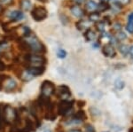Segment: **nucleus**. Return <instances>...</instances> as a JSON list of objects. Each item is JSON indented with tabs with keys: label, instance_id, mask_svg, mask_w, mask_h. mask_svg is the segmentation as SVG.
Returning <instances> with one entry per match:
<instances>
[{
	"label": "nucleus",
	"instance_id": "f257e3e1",
	"mask_svg": "<svg viewBox=\"0 0 133 132\" xmlns=\"http://www.w3.org/2000/svg\"><path fill=\"white\" fill-rule=\"evenodd\" d=\"M24 41L29 45V52L34 54H39V53H44L46 52L45 46L40 42V40L35 35H32L31 33L24 37Z\"/></svg>",
	"mask_w": 133,
	"mask_h": 132
},
{
	"label": "nucleus",
	"instance_id": "f03ea898",
	"mask_svg": "<svg viewBox=\"0 0 133 132\" xmlns=\"http://www.w3.org/2000/svg\"><path fill=\"white\" fill-rule=\"evenodd\" d=\"M3 116L4 120L7 123H14L17 120V118H18V114H17L16 110L11 106H5L3 111Z\"/></svg>",
	"mask_w": 133,
	"mask_h": 132
},
{
	"label": "nucleus",
	"instance_id": "7ed1b4c3",
	"mask_svg": "<svg viewBox=\"0 0 133 132\" xmlns=\"http://www.w3.org/2000/svg\"><path fill=\"white\" fill-rule=\"evenodd\" d=\"M25 60L30 67H41L45 62V59L37 54H29L25 56Z\"/></svg>",
	"mask_w": 133,
	"mask_h": 132
},
{
	"label": "nucleus",
	"instance_id": "20e7f679",
	"mask_svg": "<svg viewBox=\"0 0 133 132\" xmlns=\"http://www.w3.org/2000/svg\"><path fill=\"white\" fill-rule=\"evenodd\" d=\"M17 86V82L11 77L2 78L0 77V90L5 91H12Z\"/></svg>",
	"mask_w": 133,
	"mask_h": 132
},
{
	"label": "nucleus",
	"instance_id": "39448f33",
	"mask_svg": "<svg viewBox=\"0 0 133 132\" xmlns=\"http://www.w3.org/2000/svg\"><path fill=\"white\" fill-rule=\"evenodd\" d=\"M31 15L36 21H42L47 17V10L43 6H36L32 9Z\"/></svg>",
	"mask_w": 133,
	"mask_h": 132
},
{
	"label": "nucleus",
	"instance_id": "423d86ee",
	"mask_svg": "<svg viewBox=\"0 0 133 132\" xmlns=\"http://www.w3.org/2000/svg\"><path fill=\"white\" fill-rule=\"evenodd\" d=\"M55 87L52 82L50 81H44L41 86V96L46 99H49L54 93Z\"/></svg>",
	"mask_w": 133,
	"mask_h": 132
},
{
	"label": "nucleus",
	"instance_id": "0eeeda50",
	"mask_svg": "<svg viewBox=\"0 0 133 132\" xmlns=\"http://www.w3.org/2000/svg\"><path fill=\"white\" fill-rule=\"evenodd\" d=\"M57 96L63 100H68V99L71 96V93H70V91L68 89V87H66V85H61L59 88L57 89Z\"/></svg>",
	"mask_w": 133,
	"mask_h": 132
},
{
	"label": "nucleus",
	"instance_id": "6e6552de",
	"mask_svg": "<svg viewBox=\"0 0 133 132\" xmlns=\"http://www.w3.org/2000/svg\"><path fill=\"white\" fill-rule=\"evenodd\" d=\"M73 106V101L70 100H63L61 104L58 106V112H59V114H68V112L71 110Z\"/></svg>",
	"mask_w": 133,
	"mask_h": 132
},
{
	"label": "nucleus",
	"instance_id": "1a4fd4ad",
	"mask_svg": "<svg viewBox=\"0 0 133 132\" xmlns=\"http://www.w3.org/2000/svg\"><path fill=\"white\" fill-rule=\"evenodd\" d=\"M102 53L104 54V56L108 57V58H114L116 55L115 49L111 44H106L105 45H103Z\"/></svg>",
	"mask_w": 133,
	"mask_h": 132
},
{
	"label": "nucleus",
	"instance_id": "9d476101",
	"mask_svg": "<svg viewBox=\"0 0 133 132\" xmlns=\"http://www.w3.org/2000/svg\"><path fill=\"white\" fill-rule=\"evenodd\" d=\"M27 70L33 76H37V75H41L44 72L45 68H44V66H41V67H29Z\"/></svg>",
	"mask_w": 133,
	"mask_h": 132
},
{
	"label": "nucleus",
	"instance_id": "9b49d317",
	"mask_svg": "<svg viewBox=\"0 0 133 132\" xmlns=\"http://www.w3.org/2000/svg\"><path fill=\"white\" fill-rule=\"evenodd\" d=\"M70 12H71V13L76 17V18L81 19L84 16V12H83V10L80 7V5H73L71 7V9H70Z\"/></svg>",
	"mask_w": 133,
	"mask_h": 132
},
{
	"label": "nucleus",
	"instance_id": "f8f14e48",
	"mask_svg": "<svg viewBox=\"0 0 133 132\" xmlns=\"http://www.w3.org/2000/svg\"><path fill=\"white\" fill-rule=\"evenodd\" d=\"M23 17H24V15H23V13L21 11H12V12H10L9 14H8V18L10 19L11 21L21 20Z\"/></svg>",
	"mask_w": 133,
	"mask_h": 132
},
{
	"label": "nucleus",
	"instance_id": "ddd939ff",
	"mask_svg": "<svg viewBox=\"0 0 133 132\" xmlns=\"http://www.w3.org/2000/svg\"><path fill=\"white\" fill-rule=\"evenodd\" d=\"M85 9L91 13L95 12L96 11H98V4L93 0H87V2L85 3Z\"/></svg>",
	"mask_w": 133,
	"mask_h": 132
},
{
	"label": "nucleus",
	"instance_id": "4468645a",
	"mask_svg": "<svg viewBox=\"0 0 133 132\" xmlns=\"http://www.w3.org/2000/svg\"><path fill=\"white\" fill-rule=\"evenodd\" d=\"M84 37H85V39L89 42H93L98 38V36H97V34H96V32L91 29H87V30L85 31Z\"/></svg>",
	"mask_w": 133,
	"mask_h": 132
},
{
	"label": "nucleus",
	"instance_id": "2eb2a0df",
	"mask_svg": "<svg viewBox=\"0 0 133 132\" xmlns=\"http://www.w3.org/2000/svg\"><path fill=\"white\" fill-rule=\"evenodd\" d=\"M76 27L79 30H83V29L87 30L91 27V22L87 20H79L76 23Z\"/></svg>",
	"mask_w": 133,
	"mask_h": 132
},
{
	"label": "nucleus",
	"instance_id": "dca6fc26",
	"mask_svg": "<svg viewBox=\"0 0 133 132\" xmlns=\"http://www.w3.org/2000/svg\"><path fill=\"white\" fill-rule=\"evenodd\" d=\"M126 29L130 34H133V12H131L128 17V23Z\"/></svg>",
	"mask_w": 133,
	"mask_h": 132
},
{
	"label": "nucleus",
	"instance_id": "f3484780",
	"mask_svg": "<svg viewBox=\"0 0 133 132\" xmlns=\"http://www.w3.org/2000/svg\"><path fill=\"white\" fill-rule=\"evenodd\" d=\"M31 1L30 0H21V7L23 11H29L31 9Z\"/></svg>",
	"mask_w": 133,
	"mask_h": 132
},
{
	"label": "nucleus",
	"instance_id": "a211bd4d",
	"mask_svg": "<svg viewBox=\"0 0 133 132\" xmlns=\"http://www.w3.org/2000/svg\"><path fill=\"white\" fill-rule=\"evenodd\" d=\"M96 29L100 33H104L106 29V22L103 20H98V22H96Z\"/></svg>",
	"mask_w": 133,
	"mask_h": 132
},
{
	"label": "nucleus",
	"instance_id": "6ab92c4d",
	"mask_svg": "<svg viewBox=\"0 0 133 132\" xmlns=\"http://www.w3.org/2000/svg\"><path fill=\"white\" fill-rule=\"evenodd\" d=\"M34 76L30 74L28 72V70H25V71H22L21 72V80L25 81V82H28V81H30Z\"/></svg>",
	"mask_w": 133,
	"mask_h": 132
},
{
	"label": "nucleus",
	"instance_id": "aec40b11",
	"mask_svg": "<svg viewBox=\"0 0 133 132\" xmlns=\"http://www.w3.org/2000/svg\"><path fill=\"white\" fill-rule=\"evenodd\" d=\"M109 9V5L108 2L106 1H101V3H99L98 5V10L100 11V12H105V11L108 10Z\"/></svg>",
	"mask_w": 133,
	"mask_h": 132
},
{
	"label": "nucleus",
	"instance_id": "412c9836",
	"mask_svg": "<svg viewBox=\"0 0 133 132\" xmlns=\"http://www.w3.org/2000/svg\"><path fill=\"white\" fill-rule=\"evenodd\" d=\"M89 20L90 21H92V22H98V20H100V15L98 12H91L89 16Z\"/></svg>",
	"mask_w": 133,
	"mask_h": 132
},
{
	"label": "nucleus",
	"instance_id": "4be33fe9",
	"mask_svg": "<svg viewBox=\"0 0 133 132\" xmlns=\"http://www.w3.org/2000/svg\"><path fill=\"white\" fill-rule=\"evenodd\" d=\"M83 122L82 120H80V119L76 118V117H74V118L70 119V120H68V122H66V125H73V124H81V123Z\"/></svg>",
	"mask_w": 133,
	"mask_h": 132
},
{
	"label": "nucleus",
	"instance_id": "5701e85b",
	"mask_svg": "<svg viewBox=\"0 0 133 132\" xmlns=\"http://www.w3.org/2000/svg\"><path fill=\"white\" fill-rule=\"evenodd\" d=\"M75 117H76V118H78V119H80V120L83 121V120H85V119H86V114H85V113L83 111H79V112H77L76 114Z\"/></svg>",
	"mask_w": 133,
	"mask_h": 132
},
{
	"label": "nucleus",
	"instance_id": "b1692460",
	"mask_svg": "<svg viewBox=\"0 0 133 132\" xmlns=\"http://www.w3.org/2000/svg\"><path fill=\"white\" fill-rule=\"evenodd\" d=\"M115 37L116 38V40H120V41H123V40H124L126 38V36H125V34H124L123 32L119 31L116 34V35H115Z\"/></svg>",
	"mask_w": 133,
	"mask_h": 132
},
{
	"label": "nucleus",
	"instance_id": "393cba45",
	"mask_svg": "<svg viewBox=\"0 0 133 132\" xmlns=\"http://www.w3.org/2000/svg\"><path fill=\"white\" fill-rule=\"evenodd\" d=\"M129 49H130V47H128L127 45H122L120 46V52H121L122 54H123L125 56L129 53Z\"/></svg>",
	"mask_w": 133,
	"mask_h": 132
},
{
	"label": "nucleus",
	"instance_id": "a878e982",
	"mask_svg": "<svg viewBox=\"0 0 133 132\" xmlns=\"http://www.w3.org/2000/svg\"><path fill=\"white\" fill-rule=\"evenodd\" d=\"M57 55H58V57H59V58L64 59L66 56V52L65 50H63V49H59V50H58Z\"/></svg>",
	"mask_w": 133,
	"mask_h": 132
},
{
	"label": "nucleus",
	"instance_id": "bb28decb",
	"mask_svg": "<svg viewBox=\"0 0 133 132\" xmlns=\"http://www.w3.org/2000/svg\"><path fill=\"white\" fill-rule=\"evenodd\" d=\"M130 2V0H115V3L118 4L120 6H125Z\"/></svg>",
	"mask_w": 133,
	"mask_h": 132
},
{
	"label": "nucleus",
	"instance_id": "cd10ccee",
	"mask_svg": "<svg viewBox=\"0 0 133 132\" xmlns=\"http://www.w3.org/2000/svg\"><path fill=\"white\" fill-rule=\"evenodd\" d=\"M85 132H95V129L91 124H87L85 126Z\"/></svg>",
	"mask_w": 133,
	"mask_h": 132
},
{
	"label": "nucleus",
	"instance_id": "c85d7f7f",
	"mask_svg": "<svg viewBox=\"0 0 133 132\" xmlns=\"http://www.w3.org/2000/svg\"><path fill=\"white\" fill-rule=\"evenodd\" d=\"M12 2V0H1V3L3 4V5H10Z\"/></svg>",
	"mask_w": 133,
	"mask_h": 132
},
{
	"label": "nucleus",
	"instance_id": "c756f323",
	"mask_svg": "<svg viewBox=\"0 0 133 132\" xmlns=\"http://www.w3.org/2000/svg\"><path fill=\"white\" fill-rule=\"evenodd\" d=\"M5 68V65L3 62H1V61H0V71H3Z\"/></svg>",
	"mask_w": 133,
	"mask_h": 132
},
{
	"label": "nucleus",
	"instance_id": "7c9ffc66",
	"mask_svg": "<svg viewBox=\"0 0 133 132\" xmlns=\"http://www.w3.org/2000/svg\"><path fill=\"white\" fill-rule=\"evenodd\" d=\"M129 53H130V56H131V58L133 59V45L130 46V49H129Z\"/></svg>",
	"mask_w": 133,
	"mask_h": 132
},
{
	"label": "nucleus",
	"instance_id": "2f4dec72",
	"mask_svg": "<svg viewBox=\"0 0 133 132\" xmlns=\"http://www.w3.org/2000/svg\"><path fill=\"white\" fill-rule=\"evenodd\" d=\"M75 2L77 4V5H79V4H82L83 2V0H74Z\"/></svg>",
	"mask_w": 133,
	"mask_h": 132
},
{
	"label": "nucleus",
	"instance_id": "473e14b6",
	"mask_svg": "<svg viewBox=\"0 0 133 132\" xmlns=\"http://www.w3.org/2000/svg\"><path fill=\"white\" fill-rule=\"evenodd\" d=\"M68 132H82V131L79 130V129H70Z\"/></svg>",
	"mask_w": 133,
	"mask_h": 132
},
{
	"label": "nucleus",
	"instance_id": "72a5a7b5",
	"mask_svg": "<svg viewBox=\"0 0 133 132\" xmlns=\"http://www.w3.org/2000/svg\"><path fill=\"white\" fill-rule=\"evenodd\" d=\"M38 1H40V2H43V3H44V2H46L47 0H38Z\"/></svg>",
	"mask_w": 133,
	"mask_h": 132
},
{
	"label": "nucleus",
	"instance_id": "f704fd0d",
	"mask_svg": "<svg viewBox=\"0 0 133 132\" xmlns=\"http://www.w3.org/2000/svg\"><path fill=\"white\" fill-rule=\"evenodd\" d=\"M129 132H133V129H130V130H129Z\"/></svg>",
	"mask_w": 133,
	"mask_h": 132
},
{
	"label": "nucleus",
	"instance_id": "c9c22d12",
	"mask_svg": "<svg viewBox=\"0 0 133 132\" xmlns=\"http://www.w3.org/2000/svg\"><path fill=\"white\" fill-rule=\"evenodd\" d=\"M1 10H2V7H1V5H0V12H1Z\"/></svg>",
	"mask_w": 133,
	"mask_h": 132
},
{
	"label": "nucleus",
	"instance_id": "e433bc0d",
	"mask_svg": "<svg viewBox=\"0 0 133 132\" xmlns=\"http://www.w3.org/2000/svg\"><path fill=\"white\" fill-rule=\"evenodd\" d=\"M45 132H50V130H46Z\"/></svg>",
	"mask_w": 133,
	"mask_h": 132
}]
</instances>
